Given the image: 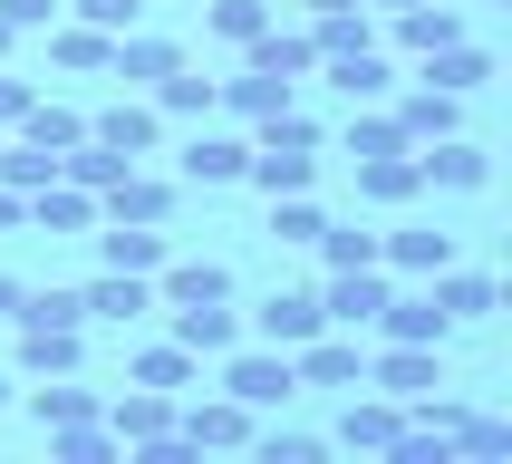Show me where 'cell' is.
<instances>
[{
	"instance_id": "obj_18",
	"label": "cell",
	"mask_w": 512,
	"mask_h": 464,
	"mask_svg": "<svg viewBox=\"0 0 512 464\" xmlns=\"http://www.w3.org/2000/svg\"><path fill=\"white\" fill-rule=\"evenodd\" d=\"M87 136H97V145H116V155H126V165H145V155H155V145H165V116H155V107H136V97H126V107H107V116H87Z\"/></svg>"
},
{
	"instance_id": "obj_28",
	"label": "cell",
	"mask_w": 512,
	"mask_h": 464,
	"mask_svg": "<svg viewBox=\"0 0 512 464\" xmlns=\"http://www.w3.org/2000/svg\"><path fill=\"white\" fill-rule=\"evenodd\" d=\"M174 339L194 348V358H223V348H242V319L223 300H194V310H174Z\"/></svg>"
},
{
	"instance_id": "obj_27",
	"label": "cell",
	"mask_w": 512,
	"mask_h": 464,
	"mask_svg": "<svg viewBox=\"0 0 512 464\" xmlns=\"http://www.w3.org/2000/svg\"><path fill=\"white\" fill-rule=\"evenodd\" d=\"M358 194H368V203H416V194H426L416 145H397V155H368V165H358Z\"/></svg>"
},
{
	"instance_id": "obj_13",
	"label": "cell",
	"mask_w": 512,
	"mask_h": 464,
	"mask_svg": "<svg viewBox=\"0 0 512 464\" xmlns=\"http://www.w3.org/2000/svg\"><path fill=\"white\" fill-rule=\"evenodd\" d=\"M397 126H406V145L464 136V97H455V87H426V78H416V87H406V97H397Z\"/></svg>"
},
{
	"instance_id": "obj_6",
	"label": "cell",
	"mask_w": 512,
	"mask_h": 464,
	"mask_svg": "<svg viewBox=\"0 0 512 464\" xmlns=\"http://www.w3.org/2000/svg\"><path fill=\"white\" fill-rule=\"evenodd\" d=\"M10 329H20V377H68L87 358V319H10Z\"/></svg>"
},
{
	"instance_id": "obj_48",
	"label": "cell",
	"mask_w": 512,
	"mask_h": 464,
	"mask_svg": "<svg viewBox=\"0 0 512 464\" xmlns=\"http://www.w3.org/2000/svg\"><path fill=\"white\" fill-rule=\"evenodd\" d=\"M10 49H20V29H10V20H0V58H10Z\"/></svg>"
},
{
	"instance_id": "obj_24",
	"label": "cell",
	"mask_w": 512,
	"mask_h": 464,
	"mask_svg": "<svg viewBox=\"0 0 512 464\" xmlns=\"http://www.w3.org/2000/svg\"><path fill=\"white\" fill-rule=\"evenodd\" d=\"M165 68H184V49H174L165 29H116V58H107V78H136V87H155Z\"/></svg>"
},
{
	"instance_id": "obj_32",
	"label": "cell",
	"mask_w": 512,
	"mask_h": 464,
	"mask_svg": "<svg viewBox=\"0 0 512 464\" xmlns=\"http://www.w3.org/2000/svg\"><path fill=\"white\" fill-rule=\"evenodd\" d=\"M155 116H165V126H203V116H213V78H203V68H165V78H155Z\"/></svg>"
},
{
	"instance_id": "obj_1",
	"label": "cell",
	"mask_w": 512,
	"mask_h": 464,
	"mask_svg": "<svg viewBox=\"0 0 512 464\" xmlns=\"http://www.w3.org/2000/svg\"><path fill=\"white\" fill-rule=\"evenodd\" d=\"M397 300V271L387 261H358V271H319V310L329 329H377V310Z\"/></svg>"
},
{
	"instance_id": "obj_22",
	"label": "cell",
	"mask_w": 512,
	"mask_h": 464,
	"mask_svg": "<svg viewBox=\"0 0 512 464\" xmlns=\"http://www.w3.org/2000/svg\"><path fill=\"white\" fill-rule=\"evenodd\" d=\"M29 232H97V194L68 184V174H49V184L29 194Z\"/></svg>"
},
{
	"instance_id": "obj_12",
	"label": "cell",
	"mask_w": 512,
	"mask_h": 464,
	"mask_svg": "<svg viewBox=\"0 0 512 464\" xmlns=\"http://www.w3.org/2000/svg\"><path fill=\"white\" fill-rule=\"evenodd\" d=\"M319 78L339 87L348 107H387V97H397V68H387L377 39H368V49H348V58H319Z\"/></svg>"
},
{
	"instance_id": "obj_4",
	"label": "cell",
	"mask_w": 512,
	"mask_h": 464,
	"mask_svg": "<svg viewBox=\"0 0 512 464\" xmlns=\"http://www.w3.org/2000/svg\"><path fill=\"white\" fill-rule=\"evenodd\" d=\"M107 426H116V445H145V455H194V445H184V435H174V397L165 387H136V397H116L107 406Z\"/></svg>"
},
{
	"instance_id": "obj_10",
	"label": "cell",
	"mask_w": 512,
	"mask_h": 464,
	"mask_svg": "<svg viewBox=\"0 0 512 464\" xmlns=\"http://www.w3.org/2000/svg\"><path fill=\"white\" fill-rule=\"evenodd\" d=\"M174 435H184V445H213V455H232V445H252V406L242 397H194L184 406V416H174Z\"/></svg>"
},
{
	"instance_id": "obj_8",
	"label": "cell",
	"mask_w": 512,
	"mask_h": 464,
	"mask_svg": "<svg viewBox=\"0 0 512 464\" xmlns=\"http://www.w3.org/2000/svg\"><path fill=\"white\" fill-rule=\"evenodd\" d=\"M97 223H174V174L126 165L107 194H97Z\"/></svg>"
},
{
	"instance_id": "obj_21",
	"label": "cell",
	"mask_w": 512,
	"mask_h": 464,
	"mask_svg": "<svg viewBox=\"0 0 512 464\" xmlns=\"http://www.w3.org/2000/svg\"><path fill=\"white\" fill-rule=\"evenodd\" d=\"M97 252H107V271H145V281H155V271L174 261V242H165V223H107Z\"/></svg>"
},
{
	"instance_id": "obj_31",
	"label": "cell",
	"mask_w": 512,
	"mask_h": 464,
	"mask_svg": "<svg viewBox=\"0 0 512 464\" xmlns=\"http://www.w3.org/2000/svg\"><path fill=\"white\" fill-rule=\"evenodd\" d=\"M416 78H426V87H455V97H474V87L493 78V58L474 49V39H455V49H426V58H416Z\"/></svg>"
},
{
	"instance_id": "obj_42",
	"label": "cell",
	"mask_w": 512,
	"mask_h": 464,
	"mask_svg": "<svg viewBox=\"0 0 512 464\" xmlns=\"http://www.w3.org/2000/svg\"><path fill=\"white\" fill-rule=\"evenodd\" d=\"M20 319H87L78 290H20Z\"/></svg>"
},
{
	"instance_id": "obj_25",
	"label": "cell",
	"mask_w": 512,
	"mask_h": 464,
	"mask_svg": "<svg viewBox=\"0 0 512 464\" xmlns=\"http://www.w3.org/2000/svg\"><path fill=\"white\" fill-rule=\"evenodd\" d=\"M242 184H261V194H310L319 155H300V145H252V155H242Z\"/></svg>"
},
{
	"instance_id": "obj_26",
	"label": "cell",
	"mask_w": 512,
	"mask_h": 464,
	"mask_svg": "<svg viewBox=\"0 0 512 464\" xmlns=\"http://www.w3.org/2000/svg\"><path fill=\"white\" fill-rule=\"evenodd\" d=\"M242 155H252V136H194L184 145V184H242Z\"/></svg>"
},
{
	"instance_id": "obj_20",
	"label": "cell",
	"mask_w": 512,
	"mask_h": 464,
	"mask_svg": "<svg viewBox=\"0 0 512 464\" xmlns=\"http://www.w3.org/2000/svg\"><path fill=\"white\" fill-rule=\"evenodd\" d=\"M397 426H406V397H348L339 445H348V455H387V445H397Z\"/></svg>"
},
{
	"instance_id": "obj_3",
	"label": "cell",
	"mask_w": 512,
	"mask_h": 464,
	"mask_svg": "<svg viewBox=\"0 0 512 464\" xmlns=\"http://www.w3.org/2000/svg\"><path fill=\"white\" fill-rule=\"evenodd\" d=\"M290 377L300 387H368V339L358 329H319V339L290 348Z\"/></svg>"
},
{
	"instance_id": "obj_38",
	"label": "cell",
	"mask_w": 512,
	"mask_h": 464,
	"mask_svg": "<svg viewBox=\"0 0 512 464\" xmlns=\"http://www.w3.org/2000/svg\"><path fill=\"white\" fill-rule=\"evenodd\" d=\"M319 223H329V213H319L310 194H271V242H290V252H310V242H319Z\"/></svg>"
},
{
	"instance_id": "obj_11",
	"label": "cell",
	"mask_w": 512,
	"mask_h": 464,
	"mask_svg": "<svg viewBox=\"0 0 512 464\" xmlns=\"http://www.w3.org/2000/svg\"><path fill=\"white\" fill-rule=\"evenodd\" d=\"M329 329V310H319V290H271L252 310V339L261 348H300V339H319Z\"/></svg>"
},
{
	"instance_id": "obj_49",
	"label": "cell",
	"mask_w": 512,
	"mask_h": 464,
	"mask_svg": "<svg viewBox=\"0 0 512 464\" xmlns=\"http://www.w3.org/2000/svg\"><path fill=\"white\" fill-rule=\"evenodd\" d=\"M358 10H406V0H358Z\"/></svg>"
},
{
	"instance_id": "obj_14",
	"label": "cell",
	"mask_w": 512,
	"mask_h": 464,
	"mask_svg": "<svg viewBox=\"0 0 512 464\" xmlns=\"http://www.w3.org/2000/svg\"><path fill=\"white\" fill-rule=\"evenodd\" d=\"M426 290H435V310L455 319V329H474V319H493V310H503V281H493V271H455V261H445Z\"/></svg>"
},
{
	"instance_id": "obj_9",
	"label": "cell",
	"mask_w": 512,
	"mask_h": 464,
	"mask_svg": "<svg viewBox=\"0 0 512 464\" xmlns=\"http://www.w3.org/2000/svg\"><path fill=\"white\" fill-rule=\"evenodd\" d=\"M377 261H387L397 281H435V271L455 261V232H435V223H397V232H377Z\"/></svg>"
},
{
	"instance_id": "obj_5",
	"label": "cell",
	"mask_w": 512,
	"mask_h": 464,
	"mask_svg": "<svg viewBox=\"0 0 512 464\" xmlns=\"http://www.w3.org/2000/svg\"><path fill=\"white\" fill-rule=\"evenodd\" d=\"M368 387H377V397H426V387H445V348L377 339V348H368Z\"/></svg>"
},
{
	"instance_id": "obj_35",
	"label": "cell",
	"mask_w": 512,
	"mask_h": 464,
	"mask_svg": "<svg viewBox=\"0 0 512 464\" xmlns=\"http://www.w3.org/2000/svg\"><path fill=\"white\" fill-rule=\"evenodd\" d=\"M10 136H29V145H49V155H68V145L87 136V116H78V107H49V97H29V116L10 126Z\"/></svg>"
},
{
	"instance_id": "obj_7",
	"label": "cell",
	"mask_w": 512,
	"mask_h": 464,
	"mask_svg": "<svg viewBox=\"0 0 512 464\" xmlns=\"http://www.w3.org/2000/svg\"><path fill=\"white\" fill-rule=\"evenodd\" d=\"M416 174H426V194H484L493 155L474 136H435V145H416Z\"/></svg>"
},
{
	"instance_id": "obj_44",
	"label": "cell",
	"mask_w": 512,
	"mask_h": 464,
	"mask_svg": "<svg viewBox=\"0 0 512 464\" xmlns=\"http://www.w3.org/2000/svg\"><path fill=\"white\" fill-rule=\"evenodd\" d=\"M20 116H29V78H10V68H0V136H10Z\"/></svg>"
},
{
	"instance_id": "obj_17",
	"label": "cell",
	"mask_w": 512,
	"mask_h": 464,
	"mask_svg": "<svg viewBox=\"0 0 512 464\" xmlns=\"http://www.w3.org/2000/svg\"><path fill=\"white\" fill-rule=\"evenodd\" d=\"M387 20H397V49L406 58L455 49V39H464V10H455V0H406V10H387Z\"/></svg>"
},
{
	"instance_id": "obj_45",
	"label": "cell",
	"mask_w": 512,
	"mask_h": 464,
	"mask_svg": "<svg viewBox=\"0 0 512 464\" xmlns=\"http://www.w3.org/2000/svg\"><path fill=\"white\" fill-rule=\"evenodd\" d=\"M0 232H29V194L20 184H0Z\"/></svg>"
},
{
	"instance_id": "obj_43",
	"label": "cell",
	"mask_w": 512,
	"mask_h": 464,
	"mask_svg": "<svg viewBox=\"0 0 512 464\" xmlns=\"http://www.w3.org/2000/svg\"><path fill=\"white\" fill-rule=\"evenodd\" d=\"M58 10H68V0H0V20H10V29H49Z\"/></svg>"
},
{
	"instance_id": "obj_33",
	"label": "cell",
	"mask_w": 512,
	"mask_h": 464,
	"mask_svg": "<svg viewBox=\"0 0 512 464\" xmlns=\"http://www.w3.org/2000/svg\"><path fill=\"white\" fill-rule=\"evenodd\" d=\"M271 20H281V0H213V10H203V29H213L223 49H252Z\"/></svg>"
},
{
	"instance_id": "obj_19",
	"label": "cell",
	"mask_w": 512,
	"mask_h": 464,
	"mask_svg": "<svg viewBox=\"0 0 512 464\" xmlns=\"http://www.w3.org/2000/svg\"><path fill=\"white\" fill-rule=\"evenodd\" d=\"M242 68H271V78H290V87H300V78L319 68V39H310V20H300V29H281V20H271V29L252 39V49H242Z\"/></svg>"
},
{
	"instance_id": "obj_46",
	"label": "cell",
	"mask_w": 512,
	"mask_h": 464,
	"mask_svg": "<svg viewBox=\"0 0 512 464\" xmlns=\"http://www.w3.org/2000/svg\"><path fill=\"white\" fill-rule=\"evenodd\" d=\"M20 290H29L20 271H0V329H10V319H20Z\"/></svg>"
},
{
	"instance_id": "obj_37",
	"label": "cell",
	"mask_w": 512,
	"mask_h": 464,
	"mask_svg": "<svg viewBox=\"0 0 512 464\" xmlns=\"http://www.w3.org/2000/svg\"><path fill=\"white\" fill-rule=\"evenodd\" d=\"M319 271H358V261H377V232L368 223H319Z\"/></svg>"
},
{
	"instance_id": "obj_41",
	"label": "cell",
	"mask_w": 512,
	"mask_h": 464,
	"mask_svg": "<svg viewBox=\"0 0 512 464\" xmlns=\"http://www.w3.org/2000/svg\"><path fill=\"white\" fill-rule=\"evenodd\" d=\"M252 445H261L271 464H319V435H290V426H271V435L252 426Z\"/></svg>"
},
{
	"instance_id": "obj_50",
	"label": "cell",
	"mask_w": 512,
	"mask_h": 464,
	"mask_svg": "<svg viewBox=\"0 0 512 464\" xmlns=\"http://www.w3.org/2000/svg\"><path fill=\"white\" fill-rule=\"evenodd\" d=\"M10 387H20V377H10V368H0V406H10Z\"/></svg>"
},
{
	"instance_id": "obj_36",
	"label": "cell",
	"mask_w": 512,
	"mask_h": 464,
	"mask_svg": "<svg viewBox=\"0 0 512 464\" xmlns=\"http://www.w3.org/2000/svg\"><path fill=\"white\" fill-rule=\"evenodd\" d=\"M29 416H39V426H68V416H97V397H87L78 368H68V377H39V387H29Z\"/></svg>"
},
{
	"instance_id": "obj_29",
	"label": "cell",
	"mask_w": 512,
	"mask_h": 464,
	"mask_svg": "<svg viewBox=\"0 0 512 464\" xmlns=\"http://www.w3.org/2000/svg\"><path fill=\"white\" fill-rule=\"evenodd\" d=\"M49 58H58V68H78V78H107L116 39H107V29H87V20H49Z\"/></svg>"
},
{
	"instance_id": "obj_40",
	"label": "cell",
	"mask_w": 512,
	"mask_h": 464,
	"mask_svg": "<svg viewBox=\"0 0 512 464\" xmlns=\"http://www.w3.org/2000/svg\"><path fill=\"white\" fill-rule=\"evenodd\" d=\"M68 10H78L87 29H107V39H116V29H136V20H145V0H68Z\"/></svg>"
},
{
	"instance_id": "obj_2",
	"label": "cell",
	"mask_w": 512,
	"mask_h": 464,
	"mask_svg": "<svg viewBox=\"0 0 512 464\" xmlns=\"http://www.w3.org/2000/svg\"><path fill=\"white\" fill-rule=\"evenodd\" d=\"M223 397H242L261 416V406H290L300 397V377H290V348H223Z\"/></svg>"
},
{
	"instance_id": "obj_39",
	"label": "cell",
	"mask_w": 512,
	"mask_h": 464,
	"mask_svg": "<svg viewBox=\"0 0 512 464\" xmlns=\"http://www.w3.org/2000/svg\"><path fill=\"white\" fill-rule=\"evenodd\" d=\"M455 455L503 464V455H512V426H503V416H474V406H464V416H455Z\"/></svg>"
},
{
	"instance_id": "obj_30",
	"label": "cell",
	"mask_w": 512,
	"mask_h": 464,
	"mask_svg": "<svg viewBox=\"0 0 512 464\" xmlns=\"http://www.w3.org/2000/svg\"><path fill=\"white\" fill-rule=\"evenodd\" d=\"M126 377H136V387H165V397H184V387L203 377V358H194L184 339H155V348H136V368H126Z\"/></svg>"
},
{
	"instance_id": "obj_15",
	"label": "cell",
	"mask_w": 512,
	"mask_h": 464,
	"mask_svg": "<svg viewBox=\"0 0 512 464\" xmlns=\"http://www.w3.org/2000/svg\"><path fill=\"white\" fill-rule=\"evenodd\" d=\"M78 310H87V319H116V329H136V319L155 310V281H145V271H97V281L78 290Z\"/></svg>"
},
{
	"instance_id": "obj_34",
	"label": "cell",
	"mask_w": 512,
	"mask_h": 464,
	"mask_svg": "<svg viewBox=\"0 0 512 464\" xmlns=\"http://www.w3.org/2000/svg\"><path fill=\"white\" fill-rule=\"evenodd\" d=\"M348 165H368V155H397L406 145V126H397V107H348Z\"/></svg>"
},
{
	"instance_id": "obj_23",
	"label": "cell",
	"mask_w": 512,
	"mask_h": 464,
	"mask_svg": "<svg viewBox=\"0 0 512 464\" xmlns=\"http://www.w3.org/2000/svg\"><path fill=\"white\" fill-rule=\"evenodd\" d=\"M213 107L242 116V126H261V116L290 107V78H271V68H242V78H213Z\"/></svg>"
},
{
	"instance_id": "obj_16",
	"label": "cell",
	"mask_w": 512,
	"mask_h": 464,
	"mask_svg": "<svg viewBox=\"0 0 512 464\" xmlns=\"http://www.w3.org/2000/svg\"><path fill=\"white\" fill-rule=\"evenodd\" d=\"M377 339H416V348H445V339H455V319L435 310V290H397V300L377 310Z\"/></svg>"
},
{
	"instance_id": "obj_47",
	"label": "cell",
	"mask_w": 512,
	"mask_h": 464,
	"mask_svg": "<svg viewBox=\"0 0 512 464\" xmlns=\"http://www.w3.org/2000/svg\"><path fill=\"white\" fill-rule=\"evenodd\" d=\"M329 10H358V0H300V20H329Z\"/></svg>"
}]
</instances>
